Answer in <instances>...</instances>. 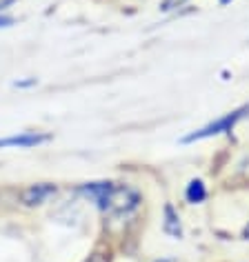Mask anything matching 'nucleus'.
I'll list each match as a JSON object with an SVG mask.
<instances>
[{
    "label": "nucleus",
    "mask_w": 249,
    "mask_h": 262,
    "mask_svg": "<svg viewBox=\"0 0 249 262\" xmlns=\"http://www.w3.org/2000/svg\"><path fill=\"white\" fill-rule=\"evenodd\" d=\"M85 262H111V258H109V253H105V251H96V253H91Z\"/></svg>",
    "instance_id": "obj_7"
},
{
    "label": "nucleus",
    "mask_w": 249,
    "mask_h": 262,
    "mask_svg": "<svg viewBox=\"0 0 249 262\" xmlns=\"http://www.w3.org/2000/svg\"><path fill=\"white\" fill-rule=\"evenodd\" d=\"M56 193L58 187L54 182H38V185H31L20 193V202L25 207H40L45 202H49Z\"/></svg>",
    "instance_id": "obj_3"
},
{
    "label": "nucleus",
    "mask_w": 249,
    "mask_h": 262,
    "mask_svg": "<svg viewBox=\"0 0 249 262\" xmlns=\"http://www.w3.org/2000/svg\"><path fill=\"white\" fill-rule=\"evenodd\" d=\"M220 3H222V5H227V3H229V0H220Z\"/></svg>",
    "instance_id": "obj_12"
},
{
    "label": "nucleus",
    "mask_w": 249,
    "mask_h": 262,
    "mask_svg": "<svg viewBox=\"0 0 249 262\" xmlns=\"http://www.w3.org/2000/svg\"><path fill=\"white\" fill-rule=\"evenodd\" d=\"M78 193L85 200L94 202L100 211L111 215L132 213L140 205V193L136 189L127 185H116V182H109V180L85 182V185L78 187Z\"/></svg>",
    "instance_id": "obj_1"
},
{
    "label": "nucleus",
    "mask_w": 249,
    "mask_h": 262,
    "mask_svg": "<svg viewBox=\"0 0 249 262\" xmlns=\"http://www.w3.org/2000/svg\"><path fill=\"white\" fill-rule=\"evenodd\" d=\"M245 118H249V102L242 104V107L229 111V114L220 116L218 120L209 122L207 127H202L198 131H194V134H189L182 138V142L185 145H189V142H196V140H205V138H212V136H220V134H227V131H232L236 124H238L240 120H245Z\"/></svg>",
    "instance_id": "obj_2"
},
{
    "label": "nucleus",
    "mask_w": 249,
    "mask_h": 262,
    "mask_svg": "<svg viewBox=\"0 0 249 262\" xmlns=\"http://www.w3.org/2000/svg\"><path fill=\"white\" fill-rule=\"evenodd\" d=\"M49 134H40V131H23V134L9 136V138H0V149H31V147H40L45 142H49Z\"/></svg>",
    "instance_id": "obj_4"
},
{
    "label": "nucleus",
    "mask_w": 249,
    "mask_h": 262,
    "mask_svg": "<svg viewBox=\"0 0 249 262\" xmlns=\"http://www.w3.org/2000/svg\"><path fill=\"white\" fill-rule=\"evenodd\" d=\"M158 262H176V260H169V258H167V260H158Z\"/></svg>",
    "instance_id": "obj_11"
},
{
    "label": "nucleus",
    "mask_w": 249,
    "mask_h": 262,
    "mask_svg": "<svg viewBox=\"0 0 249 262\" xmlns=\"http://www.w3.org/2000/svg\"><path fill=\"white\" fill-rule=\"evenodd\" d=\"M14 23H16V20H14L11 16H7V14H0V29H9Z\"/></svg>",
    "instance_id": "obj_9"
},
{
    "label": "nucleus",
    "mask_w": 249,
    "mask_h": 262,
    "mask_svg": "<svg viewBox=\"0 0 249 262\" xmlns=\"http://www.w3.org/2000/svg\"><path fill=\"white\" fill-rule=\"evenodd\" d=\"M242 235H245V238H247V240H249V225H247V227H245V231H242Z\"/></svg>",
    "instance_id": "obj_10"
},
{
    "label": "nucleus",
    "mask_w": 249,
    "mask_h": 262,
    "mask_svg": "<svg viewBox=\"0 0 249 262\" xmlns=\"http://www.w3.org/2000/svg\"><path fill=\"white\" fill-rule=\"evenodd\" d=\"M185 198H187V202H192V205H200V202L207 198V189L202 185V180L194 178L189 182L187 189H185Z\"/></svg>",
    "instance_id": "obj_6"
},
{
    "label": "nucleus",
    "mask_w": 249,
    "mask_h": 262,
    "mask_svg": "<svg viewBox=\"0 0 249 262\" xmlns=\"http://www.w3.org/2000/svg\"><path fill=\"white\" fill-rule=\"evenodd\" d=\"M36 84H38L36 78H29V80H16V82H14V87H18V89H27V87H36Z\"/></svg>",
    "instance_id": "obj_8"
},
{
    "label": "nucleus",
    "mask_w": 249,
    "mask_h": 262,
    "mask_svg": "<svg viewBox=\"0 0 249 262\" xmlns=\"http://www.w3.org/2000/svg\"><path fill=\"white\" fill-rule=\"evenodd\" d=\"M162 231H165L169 238L180 240L182 238V225H180V215L172 205H165V211H162Z\"/></svg>",
    "instance_id": "obj_5"
}]
</instances>
